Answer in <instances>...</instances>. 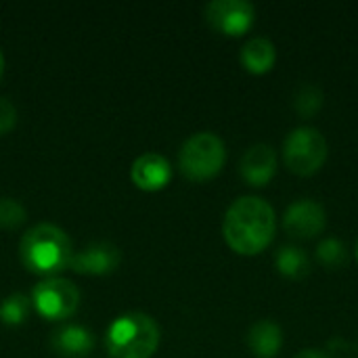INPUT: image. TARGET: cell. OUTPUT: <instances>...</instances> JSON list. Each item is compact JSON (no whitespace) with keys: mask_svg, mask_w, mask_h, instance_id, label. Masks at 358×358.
<instances>
[{"mask_svg":"<svg viewBox=\"0 0 358 358\" xmlns=\"http://www.w3.org/2000/svg\"><path fill=\"white\" fill-rule=\"evenodd\" d=\"M277 218L273 206L256 195L235 199L222 220V235L227 245L239 256H258L275 237Z\"/></svg>","mask_w":358,"mask_h":358,"instance_id":"1","label":"cell"},{"mask_svg":"<svg viewBox=\"0 0 358 358\" xmlns=\"http://www.w3.org/2000/svg\"><path fill=\"white\" fill-rule=\"evenodd\" d=\"M71 254L73 252L67 233L48 222L29 229L23 235L19 248V256L25 268L36 275H44L48 279L69 268Z\"/></svg>","mask_w":358,"mask_h":358,"instance_id":"2","label":"cell"},{"mask_svg":"<svg viewBox=\"0 0 358 358\" xmlns=\"http://www.w3.org/2000/svg\"><path fill=\"white\" fill-rule=\"evenodd\" d=\"M159 346V327L145 313L117 317L105 336V348L111 358H151Z\"/></svg>","mask_w":358,"mask_h":358,"instance_id":"3","label":"cell"},{"mask_svg":"<svg viewBox=\"0 0 358 358\" xmlns=\"http://www.w3.org/2000/svg\"><path fill=\"white\" fill-rule=\"evenodd\" d=\"M224 162L227 147L214 132H197L189 136L178 153V168L193 182L212 180L220 174Z\"/></svg>","mask_w":358,"mask_h":358,"instance_id":"4","label":"cell"},{"mask_svg":"<svg viewBox=\"0 0 358 358\" xmlns=\"http://www.w3.org/2000/svg\"><path fill=\"white\" fill-rule=\"evenodd\" d=\"M329 155L327 138L321 134V130L313 126H300L294 128L285 143H283V162L296 176H313L317 174Z\"/></svg>","mask_w":358,"mask_h":358,"instance_id":"5","label":"cell"},{"mask_svg":"<svg viewBox=\"0 0 358 358\" xmlns=\"http://www.w3.org/2000/svg\"><path fill=\"white\" fill-rule=\"evenodd\" d=\"M31 306L36 313L48 321H63L69 319L80 306V292L78 287L59 277H50L40 281L31 292Z\"/></svg>","mask_w":358,"mask_h":358,"instance_id":"6","label":"cell"},{"mask_svg":"<svg viewBox=\"0 0 358 358\" xmlns=\"http://www.w3.org/2000/svg\"><path fill=\"white\" fill-rule=\"evenodd\" d=\"M206 21L224 36H243L256 21V8L248 0H212L206 6Z\"/></svg>","mask_w":358,"mask_h":358,"instance_id":"7","label":"cell"},{"mask_svg":"<svg viewBox=\"0 0 358 358\" xmlns=\"http://www.w3.org/2000/svg\"><path fill=\"white\" fill-rule=\"evenodd\" d=\"M327 227V212L315 199H298L283 214V229L289 237L310 241Z\"/></svg>","mask_w":358,"mask_h":358,"instance_id":"8","label":"cell"},{"mask_svg":"<svg viewBox=\"0 0 358 358\" xmlns=\"http://www.w3.org/2000/svg\"><path fill=\"white\" fill-rule=\"evenodd\" d=\"M120 250L113 243L96 241L71 254L69 268L80 275H109L120 266Z\"/></svg>","mask_w":358,"mask_h":358,"instance_id":"9","label":"cell"},{"mask_svg":"<svg viewBox=\"0 0 358 358\" xmlns=\"http://www.w3.org/2000/svg\"><path fill=\"white\" fill-rule=\"evenodd\" d=\"M241 178L250 187H266L277 174V153L271 145H252L239 162Z\"/></svg>","mask_w":358,"mask_h":358,"instance_id":"10","label":"cell"},{"mask_svg":"<svg viewBox=\"0 0 358 358\" xmlns=\"http://www.w3.org/2000/svg\"><path fill=\"white\" fill-rule=\"evenodd\" d=\"M130 178L141 191H159L172 178L170 162L159 153H143L130 168Z\"/></svg>","mask_w":358,"mask_h":358,"instance_id":"11","label":"cell"},{"mask_svg":"<svg viewBox=\"0 0 358 358\" xmlns=\"http://www.w3.org/2000/svg\"><path fill=\"white\" fill-rule=\"evenodd\" d=\"M50 348L63 358H84L94 348V336L82 325H63L52 334Z\"/></svg>","mask_w":358,"mask_h":358,"instance_id":"12","label":"cell"},{"mask_svg":"<svg viewBox=\"0 0 358 358\" xmlns=\"http://www.w3.org/2000/svg\"><path fill=\"white\" fill-rule=\"evenodd\" d=\"M277 63V48L268 38H252L243 44L241 48V65L254 73V76H264L268 73Z\"/></svg>","mask_w":358,"mask_h":358,"instance_id":"13","label":"cell"},{"mask_svg":"<svg viewBox=\"0 0 358 358\" xmlns=\"http://www.w3.org/2000/svg\"><path fill=\"white\" fill-rule=\"evenodd\" d=\"M248 346L258 358H273L283 348V329L273 321H258L248 331Z\"/></svg>","mask_w":358,"mask_h":358,"instance_id":"14","label":"cell"},{"mask_svg":"<svg viewBox=\"0 0 358 358\" xmlns=\"http://www.w3.org/2000/svg\"><path fill=\"white\" fill-rule=\"evenodd\" d=\"M275 266L283 277L294 281L306 279L310 275V258L298 245H283L275 256Z\"/></svg>","mask_w":358,"mask_h":358,"instance_id":"15","label":"cell"},{"mask_svg":"<svg viewBox=\"0 0 358 358\" xmlns=\"http://www.w3.org/2000/svg\"><path fill=\"white\" fill-rule=\"evenodd\" d=\"M323 90L317 84H302L294 96V109L300 117H313L323 107Z\"/></svg>","mask_w":358,"mask_h":358,"instance_id":"16","label":"cell"},{"mask_svg":"<svg viewBox=\"0 0 358 358\" xmlns=\"http://www.w3.org/2000/svg\"><path fill=\"white\" fill-rule=\"evenodd\" d=\"M317 260H319L325 268L338 271V268L346 266V262H348V250H346V245H344L340 239L327 237V239H323V241L317 245Z\"/></svg>","mask_w":358,"mask_h":358,"instance_id":"17","label":"cell"},{"mask_svg":"<svg viewBox=\"0 0 358 358\" xmlns=\"http://www.w3.org/2000/svg\"><path fill=\"white\" fill-rule=\"evenodd\" d=\"M31 300L23 294H13L0 304V321L6 325H21L29 317Z\"/></svg>","mask_w":358,"mask_h":358,"instance_id":"18","label":"cell"},{"mask_svg":"<svg viewBox=\"0 0 358 358\" xmlns=\"http://www.w3.org/2000/svg\"><path fill=\"white\" fill-rule=\"evenodd\" d=\"M25 208L10 197L0 199V229H17L25 222Z\"/></svg>","mask_w":358,"mask_h":358,"instance_id":"19","label":"cell"},{"mask_svg":"<svg viewBox=\"0 0 358 358\" xmlns=\"http://www.w3.org/2000/svg\"><path fill=\"white\" fill-rule=\"evenodd\" d=\"M17 124V109L15 105L0 96V134H6L8 130H13V126Z\"/></svg>","mask_w":358,"mask_h":358,"instance_id":"20","label":"cell"},{"mask_svg":"<svg viewBox=\"0 0 358 358\" xmlns=\"http://www.w3.org/2000/svg\"><path fill=\"white\" fill-rule=\"evenodd\" d=\"M294 358H331L327 352L319 350V348H306V350H300Z\"/></svg>","mask_w":358,"mask_h":358,"instance_id":"21","label":"cell"},{"mask_svg":"<svg viewBox=\"0 0 358 358\" xmlns=\"http://www.w3.org/2000/svg\"><path fill=\"white\" fill-rule=\"evenodd\" d=\"M2 76H4V57L0 52V80H2Z\"/></svg>","mask_w":358,"mask_h":358,"instance_id":"22","label":"cell"},{"mask_svg":"<svg viewBox=\"0 0 358 358\" xmlns=\"http://www.w3.org/2000/svg\"><path fill=\"white\" fill-rule=\"evenodd\" d=\"M357 258H358V245H357Z\"/></svg>","mask_w":358,"mask_h":358,"instance_id":"23","label":"cell"}]
</instances>
